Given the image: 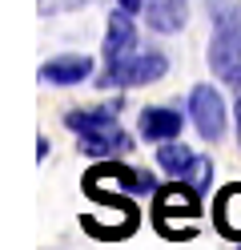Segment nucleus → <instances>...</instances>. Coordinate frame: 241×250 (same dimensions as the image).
I'll list each match as a JSON object with an SVG mask.
<instances>
[{"mask_svg":"<svg viewBox=\"0 0 241 250\" xmlns=\"http://www.w3.org/2000/svg\"><path fill=\"white\" fill-rule=\"evenodd\" d=\"M161 73H169V57L157 49H137L121 61H109V69L96 77L101 89H133V85H149Z\"/></svg>","mask_w":241,"mask_h":250,"instance_id":"1","label":"nucleus"},{"mask_svg":"<svg viewBox=\"0 0 241 250\" xmlns=\"http://www.w3.org/2000/svg\"><path fill=\"white\" fill-rule=\"evenodd\" d=\"M189 117H193V125H197V133L205 137V142H221L225 121H229L221 89H213V85H193V93H189Z\"/></svg>","mask_w":241,"mask_h":250,"instance_id":"2","label":"nucleus"},{"mask_svg":"<svg viewBox=\"0 0 241 250\" xmlns=\"http://www.w3.org/2000/svg\"><path fill=\"white\" fill-rule=\"evenodd\" d=\"M209 69L217 73V81L233 85L237 97H241V37L237 33L213 28V41H209Z\"/></svg>","mask_w":241,"mask_h":250,"instance_id":"3","label":"nucleus"},{"mask_svg":"<svg viewBox=\"0 0 241 250\" xmlns=\"http://www.w3.org/2000/svg\"><path fill=\"white\" fill-rule=\"evenodd\" d=\"M181 125H185L181 109H173V105H149V109L141 113L137 129H141V142L161 146V142H173V137L181 133Z\"/></svg>","mask_w":241,"mask_h":250,"instance_id":"4","label":"nucleus"},{"mask_svg":"<svg viewBox=\"0 0 241 250\" xmlns=\"http://www.w3.org/2000/svg\"><path fill=\"white\" fill-rule=\"evenodd\" d=\"M76 146H80V153H85V158L109 162V158H121V153L133 149V137H129L125 129H117V125H109V129H96V133H80Z\"/></svg>","mask_w":241,"mask_h":250,"instance_id":"5","label":"nucleus"},{"mask_svg":"<svg viewBox=\"0 0 241 250\" xmlns=\"http://www.w3.org/2000/svg\"><path fill=\"white\" fill-rule=\"evenodd\" d=\"M89 73H93V57L64 53V57H53V61L40 65V81H48V85H80Z\"/></svg>","mask_w":241,"mask_h":250,"instance_id":"6","label":"nucleus"},{"mask_svg":"<svg viewBox=\"0 0 241 250\" xmlns=\"http://www.w3.org/2000/svg\"><path fill=\"white\" fill-rule=\"evenodd\" d=\"M133 12L117 8L109 17V33H105V61H121L129 53H137V24L129 21Z\"/></svg>","mask_w":241,"mask_h":250,"instance_id":"7","label":"nucleus"},{"mask_svg":"<svg viewBox=\"0 0 241 250\" xmlns=\"http://www.w3.org/2000/svg\"><path fill=\"white\" fill-rule=\"evenodd\" d=\"M189 21V0H149L145 4V24L153 33H177Z\"/></svg>","mask_w":241,"mask_h":250,"instance_id":"8","label":"nucleus"},{"mask_svg":"<svg viewBox=\"0 0 241 250\" xmlns=\"http://www.w3.org/2000/svg\"><path fill=\"white\" fill-rule=\"evenodd\" d=\"M161 198V218H173V214H201V190H197V186H189V182H181V178H173V186H169V190H161L157 194Z\"/></svg>","mask_w":241,"mask_h":250,"instance_id":"9","label":"nucleus"},{"mask_svg":"<svg viewBox=\"0 0 241 250\" xmlns=\"http://www.w3.org/2000/svg\"><path fill=\"white\" fill-rule=\"evenodd\" d=\"M117 113H121V101H109V105H96V109H73V113H64V125L76 133H96V129L117 125Z\"/></svg>","mask_w":241,"mask_h":250,"instance_id":"10","label":"nucleus"},{"mask_svg":"<svg viewBox=\"0 0 241 250\" xmlns=\"http://www.w3.org/2000/svg\"><path fill=\"white\" fill-rule=\"evenodd\" d=\"M96 174H105V178H112L121 186V190H129V194H153L157 190V182H153V174L149 169H133V166H117V162H105Z\"/></svg>","mask_w":241,"mask_h":250,"instance_id":"11","label":"nucleus"},{"mask_svg":"<svg viewBox=\"0 0 241 250\" xmlns=\"http://www.w3.org/2000/svg\"><path fill=\"white\" fill-rule=\"evenodd\" d=\"M193 162H197V158H193L181 142H161V146H157V166L165 169L169 178H181V182H185L189 169H193Z\"/></svg>","mask_w":241,"mask_h":250,"instance_id":"12","label":"nucleus"},{"mask_svg":"<svg viewBox=\"0 0 241 250\" xmlns=\"http://www.w3.org/2000/svg\"><path fill=\"white\" fill-rule=\"evenodd\" d=\"M213 24L221 33H237L241 37V4L237 0H213Z\"/></svg>","mask_w":241,"mask_h":250,"instance_id":"13","label":"nucleus"},{"mask_svg":"<svg viewBox=\"0 0 241 250\" xmlns=\"http://www.w3.org/2000/svg\"><path fill=\"white\" fill-rule=\"evenodd\" d=\"M189 186H197V190L205 194L209 190V182H213V166H209L205 158H197V162H193V169H189V178H185Z\"/></svg>","mask_w":241,"mask_h":250,"instance_id":"14","label":"nucleus"},{"mask_svg":"<svg viewBox=\"0 0 241 250\" xmlns=\"http://www.w3.org/2000/svg\"><path fill=\"white\" fill-rule=\"evenodd\" d=\"M60 8H80V0H40V12H60Z\"/></svg>","mask_w":241,"mask_h":250,"instance_id":"15","label":"nucleus"},{"mask_svg":"<svg viewBox=\"0 0 241 250\" xmlns=\"http://www.w3.org/2000/svg\"><path fill=\"white\" fill-rule=\"evenodd\" d=\"M117 4H121L125 12H137V8H145V4H149V0H117Z\"/></svg>","mask_w":241,"mask_h":250,"instance_id":"16","label":"nucleus"},{"mask_svg":"<svg viewBox=\"0 0 241 250\" xmlns=\"http://www.w3.org/2000/svg\"><path fill=\"white\" fill-rule=\"evenodd\" d=\"M237 146H241V97H237Z\"/></svg>","mask_w":241,"mask_h":250,"instance_id":"17","label":"nucleus"}]
</instances>
